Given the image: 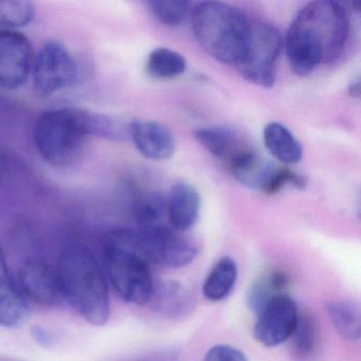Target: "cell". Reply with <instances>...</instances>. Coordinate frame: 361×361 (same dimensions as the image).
Instances as JSON below:
<instances>
[{"mask_svg": "<svg viewBox=\"0 0 361 361\" xmlns=\"http://www.w3.org/2000/svg\"><path fill=\"white\" fill-rule=\"evenodd\" d=\"M92 136V114L82 109L45 111L33 126V140L39 155L59 168L79 161Z\"/></svg>", "mask_w": 361, "mask_h": 361, "instance_id": "obj_4", "label": "cell"}, {"mask_svg": "<svg viewBox=\"0 0 361 361\" xmlns=\"http://www.w3.org/2000/svg\"><path fill=\"white\" fill-rule=\"evenodd\" d=\"M198 142L213 156L229 160L243 147L238 145V138L233 130L228 128H202L194 133Z\"/></svg>", "mask_w": 361, "mask_h": 361, "instance_id": "obj_20", "label": "cell"}, {"mask_svg": "<svg viewBox=\"0 0 361 361\" xmlns=\"http://www.w3.org/2000/svg\"><path fill=\"white\" fill-rule=\"evenodd\" d=\"M326 312L340 337L350 342L360 339L361 312L358 303L348 300L329 301Z\"/></svg>", "mask_w": 361, "mask_h": 361, "instance_id": "obj_18", "label": "cell"}, {"mask_svg": "<svg viewBox=\"0 0 361 361\" xmlns=\"http://www.w3.org/2000/svg\"><path fill=\"white\" fill-rule=\"evenodd\" d=\"M348 94L353 98H359L360 97V80L359 78L352 80L348 85Z\"/></svg>", "mask_w": 361, "mask_h": 361, "instance_id": "obj_30", "label": "cell"}, {"mask_svg": "<svg viewBox=\"0 0 361 361\" xmlns=\"http://www.w3.org/2000/svg\"><path fill=\"white\" fill-rule=\"evenodd\" d=\"M180 350L176 348H164L145 355L135 361H179Z\"/></svg>", "mask_w": 361, "mask_h": 361, "instance_id": "obj_28", "label": "cell"}, {"mask_svg": "<svg viewBox=\"0 0 361 361\" xmlns=\"http://www.w3.org/2000/svg\"><path fill=\"white\" fill-rule=\"evenodd\" d=\"M35 52L26 35L14 30H0V88L22 87L32 73Z\"/></svg>", "mask_w": 361, "mask_h": 361, "instance_id": "obj_10", "label": "cell"}, {"mask_svg": "<svg viewBox=\"0 0 361 361\" xmlns=\"http://www.w3.org/2000/svg\"><path fill=\"white\" fill-rule=\"evenodd\" d=\"M134 238L137 249L149 264L179 269L190 265L198 255L193 240L161 224L134 229Z\"/></svg>", "mask_w": 361, "mask_h": 361, "instance_id": "obj_6", "label": "cell"}, {"mask_svg": "<svg viewBox=\"0 0 361 361\" xmlns=\"http://www.w3.org/2000/svg\"><path fill=\"white\" fill-rule=\"evenodd\" d=\"M35 92L41 98L71 87L78 80V66L71 52L60 42H46L35 56Z\"/></svg>", "mask_w": 361, "mask_h": 361, "instance_id": "obj_8", "label": "cell"}, {"mask_svg": "<svg viewBox=\"0 0 361 361\" xmlns=\"http://www.w3.org/2000/svg\"><path fill=\"white\" fill-rule=\"evenodd\" d=\"M238 265L231 257L219 259L211 269L202 286V293L209 301L219 302L227 298L238 281Z\"/></svg>", "mask_w": 361, "mask_h": 361, "instance_id": "obj_19", "label": "cell"}, {"mask_svg": "<svg viewBox=\"0 0 361 361\" xmlns=\"http://www.w3.org/2000/svg\"><path fill=\"white\" fill-rule=\"evenodd\" d=\"M35 6L23 0H0V30L27 26L35 18Z\"/></svg>", "mask_w": 361, "mask_h": 361, "instance_id": "obj_25", "label": "cell"}, {"mask_svg": "<svg viewBox=\"0 0 361 361\" xmlns=\"http://www.w3.org/2000/svg\"><path fill=\"white\" fill-rule=\"evenodd\" d=\"M204 361H248L243 350L228 344L212 346L204 355Z\"/></svg>", "mask_w": 361, "mask_h": 361, "instance_id": "obj_27", "label": "cell"}, {"mask_svg": "<svg viewBox=\"0 0 361 361\" xmlns=\"http://www.w3.org/2000/svg\"><path fill=\"white\" fill-rule=\"evenodd\" d=\"M128 137L147 159H170L175 153V139L164 124L149 120H133L128 123Z\"/></svg>", "mask_w": 361, "mask_h": 361, "instance_id": "obj_12", "label": "cell"}, {"mask_svg": "<svg viewBox=\"0 0 361 361\" xmlns=\"http://www.w3.org/2000/svg\"><path fill=\"white\" fill-rule=\"evenodd\" d=\"M264 143L267 151L285 164H298L303 156L301 143L293 133L279 122H271L264 128Z\"/></svg>", "mask_w": 361, "mask_h": 361, "instance_id": "obj_17", "label": "cell"}, {"mask_svg": "<svg viewBox=\"0 0 361 361\" xmlns=\"http://www.w3.org/2000/svg\"><path fill=\"white\" fill-rule=\"evenodd\" d=\"M299 314L297 304L289 295H274L257 312L253 336L267 348L280 345L293 335Z\"/></svg>", "mask_w": 361, "mask_h": 361, "instance_id": "obj_9", "label": "cell"}, {"mask_svg": "<svg viewBox=\"0 0 361 361\" xmlns=\"http://www.w3.org/2000/svg\"><path fill=\"white\" fill-rule=\"evenodd\" d=\"M291 339V352L295 358L306 360L316 352L319 343V331L316 320L310 312L299 314Z\"/></svg>", "mask_w": 361, "mask_h": 361, "instance_id": "obj_22", "label": "cell"}, {"mask_svg": "<svg viewBox=\"0 0 361 361\" xmlns=\"http://www.w3.org/2000/svg\"><path fill=\"white\" fill-rule=\"evenodd\" d=\"M282 43L278 29L266 23L251 22L246 51L236 64L238 73L250 83L261 87H272Z\"/></svg>", "mask_w": 361, "mask_h": 361, "instance_id": "obj_7", "label": "cell"}, {"mask_svg": "<svg viewBox=\"0 0 361 361\" xmlns=\"http://www.w3.org/2000/svg\"><path fill=\"white\" fill-rule=\"evenodd\" d=\"M192 30L200 47L214 60L235 65L248 45L251 22L233 6L207 1L191 13Z\"/></svg>", "mask_w": 361, "mask_h": 361, "instance_id": "obj_3", "label": "cell"}, {"mask_svg": "<svg viewBox=\"0 0 361 361\" xmlns=\"http://www.w3.org/2000/svg\"><path fill=\"white\" fill-rule=\"evenodd\" d=\"M31 335H32L35 341L43 348H51L54 341H56L54 336L47 329L41 326V325H35L31 329Z\"/></svg>", "mask_w": 361, "mask_h": 361, "instance_id": "obj_29", "label": "cell"}, {"mask_svg": "<svg viewBox=\"0 0 361 361\" xmlns=\"http://www.w3.org/2000/svg\"><path fill=\"white\" fill-rule=\"evenodd\" d=\"M59 276L65 300L90 324L102 326L111 314L109 281L94 252L73 245L62 253Z\"/></svg>", "mask_w": 361, "mask_h": 361, "instance_id": "obj_2", "label": "cell"}, {"mask_svg": "<svg viewBox=\"0 0 361 361\" xmlns=\"http://www.w3.org/2000/svg\"><path fill=\"white\" fill-rule=\"evenodd\" d=\"M18 285L27 301L42 306H59L64 301L58 269L39 259H30L18 270Z\"/></svg>", "mask_w": 361, "mask_h": 361, "instance_id": "obj_11", "label": "cell"}, {"mask_svg": "<svg viewBox=\"0 0 361 361\" xmlns=\"http://www.w3.org/2000/svg\"><path fill=\"white\" fill-rule=\"evenodd\" d=\"M102 255L107 281L121 299L134 305L149 304L155 282L149 263L135 246L133 229L107 232L103 236Z\"/></svg>", "mask_w": 361, "mask_h": 361, "instance_id": "obj_5", "label": "cell"}, {"mask_svg": "<svg viewBox=\"0 0 361 361\" xmlns=\"http://www.w3.org/2000/svg\"><path fill=\"white\" fill-rule=\"evenodd\" d=\"M200 197L197 190L179 181L171 188L166 212L173 230L185 232L194 227L200 216Z\"/></svg>", "mask_w": 361, "mask_h": 361, "instance_id": "obj_14", "label": "cell"}, {"mask_svg": "<svg viewBox=\"0 0 361 361\" xmlns=\"http://www.w3.org/2000/svg\"><path fill=\"white\" fill-rule=\"evenodd\" d=\"M166 200L156 192L139 196L133 204V216L139 228L159 225L160 219L166 213Z\"/></svg>", "mask_w": 361, "mask_h": 361, "instance_id": "obj_23", "label": "cell"}, {"mask_svg": "<svg viewBox=\"0 0 361 361\" xmlns=\"http://www.w3.org/2000/svg\"><path fill=\"white\" fill-rule=\"evenodd\" d=\"M29 314L28 301L12 278L5 253L0 247V325L18 329L28 321Z\"/></svg>", "mask_w": 361, "mask_h": 361, "instance_id": "obj_13", "label": "cell"}, {"mask_svg": "<svg viewBox=\"0 0 361 361\" xmlns=\"http://www.w3.org/2000/svg\"><path fill=\"white\" fill-rule=\"evenodd\" d=\"M147 6L156 20L166 26H180L191 16V4L185 0H154Z\"/></svg>", "mask_w": 361, "mask_h": 361, "instance_id": "obj_24", "label": "cell"}, {"mask_svg": "<svg viewBox=\"0 0 361 361\" xmlns=\"http://www.w3.org/2000/svg\"><path fill=\"white\" fill-rule=\"evenodd\" d=\"M145 68L156 79H173L185 73L187 61L183 54L170 48H156L147 56Z\"/></svg>", "mask_w": 361, "mask_h": 361, "instance_id": "obj_21", "label": "cell"}, {"mask_svg": "<svg viewBox=\"0 0 361 361\" xmlns=\"http://www.w3.org/2000/svg\"><path fill=\"white\" fill-rule=\"evenodd\" d=\"M348 31V12L341 4L329 0L307 4L291 23L285 39L291 71L306 77L317 67L339 60Z\"/></svg>", "mask_w": 361, "mask_h": 361, "instance_id": "obj_1", "label": "cell"}, {"mask_svg": "<svg viewBox=\"0 0 361 361\" xmlns=\"http://www.w3.org/2000/svg\"><path fill=\"white\" fill-rule=\"evenodd\" d=\"M230 171L234 178L249 189L263 191L276 164L264 159L257 152L243 147L229 160Z\"/></svg>", "mask_w": 361, "mask_h": 361, "instance_id": "obj_16", "label": "cell"}, {"mask_svg": "<svg viewBox=\"0 0 361 361\" xmlns=\"http://www.w3.org/2000/svg\"><path fill=\"white\" fill-rule=\"evenodd\" d=\"M149 304L164 318H180L193 308L194 295L189 287L179 281L162 280L154 283Z\"/></svg>", "mask_w": 361, "mask_h": 361, "instance_id": "obj_15", "label": "cell"}, {"mask_svg": "<svg viewBox=\"0 0 361 361\" xmlns=\"http://www.w3.org/2000/svg\"><path fill=\"white\" fill-rule=\"evenodd\" d=\"M288 183L298 189H304L307 185V179L286 166H276L262 192L266 195H274Z\"/></svg>", "mask_w": 361, "mask_h": 361, "instance_id": "obj_26", "label": "cell"}]
</instances>
